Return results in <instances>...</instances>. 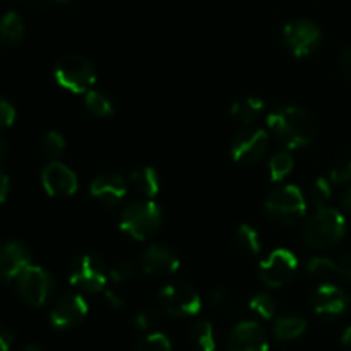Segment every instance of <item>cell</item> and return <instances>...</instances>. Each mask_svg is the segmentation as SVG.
I'll return each instance as SVG.
<instances>
[{"label": "cell", "instance_id": "cell-2", "mask_svg": "<svg viewBox=\"0 0 351 351\" xmlns=\"http://www.w3.org/2000/svg\"><path fill=\"white\" fill-rule=\"evenodd\" d=\"M346 233V219L338 209L321 208L307 219L304 240L312 249H329L341 242Z\"/></svg>", "mask_w": 351, "mask_h": 351}, {"label": "cell", "instance_id": "cell-45", "mask_svg": "<svg viewBox=\"0 0 351 351\" xmlns=\"http://www.w3.org/2000/svg\"><path fill=\"white\" fill-rule=\"evenodd\" d=\"M23 351H43L40 348V346H36V345H29V346H26V348H24Z\"/></svg>", "mask_w": 351, "mask_h": 351}, {"label": "cell", "instance_id": "cell-11", "mask_svg": "<svg viewBox=\"0 0 351 351\" xmlns=\"http://www.w3.org/2000/svg\"><path fill=\"white\" fill-rule=\"evenodd\" d=\"M269 147V134L263 129H245L233 139L232 158L237 163L256 165Z\"/></svg>", "mask_w": 351, "mask_h": 351}, {"label": "cell", "instance_id": "cell-30", "mask_svg": "<svg viewBox=\"0 0 351 351\" xmlns=\"http://www.w3.org/2000/svg\"><path fill=\"white\" fill-rule=\"evenodd\" d=\"M65 146H67V143H65V137L62 136L60 132H55V130L47 132L43 136V139H41V147H43L45 154L50 158H53V160H57V158L64 153Z\"/></svg>", "mask_w": 351, "mask_h": 351}, {"label": "cell", "instance_id": "cell-39", "mask_svg": "<svg viewBox=\"0 0 351 351\" xmlns=\"http://www.w3.org/2000/svg\"><path fill=\"white\" fill-rule=\"evenodd\" d=\"M9 187H10V182L9 177H7L5 171L0 168V204L7 199V194H9Z\"/></svg>", "mask_w": 351, "mask_h": 351}, {"label": "cell", "instance_id": "cell-26", "mask_svg": "<svg viewBox=\"0 0 351 351\" xmlns=\"http://www.w3.org/2000/svg\"><path fill=\"white\" fill-rule=\"evenodd\" d=\"M331 180L324 177H319L312 182L311 189H308L307 202H311L315 209H321L328 206V202L331 201Z\"/></svg>", "mask_w": 351, "mask_h": 351}, {"label": "cell", "instance_id": "cell-35", "mask_svg": "<svg viewBox=\"0 0 351 351\" xmlns=\"http://www.w3.org/2000/svg\"><path fill=\"white\" fill-rule=\"evenodd\" d=\"M16 120V108L7 99L0 98V130L10 127Z\"/></svg>", "mask_w": 351, "mask_h": 351}, {"label": "cell", "instance_id": "cell-7", "mask_svg": "<svg viewBox=\"0 0 351 351\" xmlns=\"http://www.w3.org/2000/svg\"><path fill=\"white\" fill-rule=\"evenodd\" d=\"M55 281L47 269L29 264L17 278V291L23 302L31 307H43L51 297Z\"/></svg>", "mask_w": 351, "mask_h": 351}, {"label": "cell", "instance_id": "cell-40", "mask_svg": "<svg viewBox=\"0 0 351 351\" xmlns=\"http://www.w3.org/2000/svg\"><path fill=\"white\" fill-rule=\"evenodd\" d=\"M211 302L216 307H225L228 304V295L225 293V290H215L211 293Z\"/></svg>", "mask_w": 351, "mask_h": 351}, {"label": "cell", "instance_id": "cell-24", "mask_svg": "<svg viewBox=\"0 0 351 351\" xmlns=\"http://www.w3.org/2000/svg\"><path fill=\"white\" fill-rule=\"evenodd\" d=\"M192 343L199 351H215L216 350V335L215 328L209 321H201L192 328L191 331Z\"/></svg>", "mask_w": 351, "mask_h": 351}, {"label": "cell", "instance_id": "cell-5", "mask_svg": "<svg viewBox=\"0 0 351 351\" xmlns=\"http://www.w3.org/2000/svg\"><path fill=\"white\" fill-rule=\"evenodd\" d=\"M55 79L64 89L72 93H88L96 82V71L82 55H65L55 64Z\"/></svg>", "mask_w": 351, "mask_h": 351}, {"label": "cell", "instance_id": "cell-36", "mask_svg": "<svg viewBox=\"0 0 351 351\" xmlns=\"http://www.w3.org/2000/svg\"><path fill=\"white\" fill-rule=\"evenodd\" d=\"M14 343V336L5 326L0 324V351H10V346Z\"/></svg>", "mask_w": 351, "mask_h": 351}, {"label": "cell", "instance_id": "cell-22", "mask_svg": "<svg viewBox=\"0 0 351 351\" xmlns=\"http://www.w3.org/2000/svg\"><path fill=\"white\" fill-rule=\"evenodd\" d=\"M307 329V322L305 319L297 317V315H283L274 321L273 331L276 339L280 341H291V339L300 338Z\"/></svg>", "mask_w": 351, "mask_h": 351}, {"label": "cell", "instance_id": "cell-12", "mask_svg": "<svg viewBox=\"0 0 351 351\" xmlns=\"http://www.w3.org/2000/svg\"><path fill=\"white\" fill-rule=\"evenodd\" d=\"M41 184L51 197H69L77 191V177L67 165L51 161L41 171Z\"/></svg>", "mask_w": 351, "mask_h": 351}, {"label": "cell", "instance_id": "cell-19", "mask_svg": "<svg viewBox=\"0 0 351 351\" xmlns=\"http://www.w3.org/2000/svg\"><path fill=\"white\" fill-rule=\"evenodd\" d=\"M129 189L143 195L144 199H153L160 192V177L151 167H143L134 170L127 178Z\"/></svg>", "mask_w": 351, "mask_h": 351}, {"label": "cell", "instance_id": "cell-42", "mask_svg": "<svg viewBox=\"0 0 351 351\" xmlns=\"http://www.w3.org/2000/svg\"><path fill=\"white\" fill-rule=\"evenodd\" d=\"M341 206H343V209H345L346 213H350V215H351V187L346 189V191L343 192Z\"/></svg>", "mask_w": 351, "mask_h": 351}, {"label": "cell", "instance_id": "cell-21", "mask_svg": "<svg viewBox=\"0 0 351 351\" xmlns=\"http://www.w3.org/2000/svg\"><path fill=\"white\" fill-rule=\"evenodd\" d=\"M24 36V23L23 17L17 12L3 14L0 19V43L7 47H14L19 43Z\"/></svg>", "mask_w": 351, "mask_h": 351}, {"label": "cell", "instance_id": "cell-38", "mask_svg": "<svg viewBox=\"0 0 351 351\" xmlns=\"http://www.w3.org/2000/svg\"><path fill=\"white\" fill-rule=\"evenodd\" d=\"M105 300H106V304H108L110 307H113V308H119V307H122V305H123L122 295L117 293L115 290H106V288H105Z\"/></svg>", "mask_w": 351, "mask_h": 351}, {"label": "cell", "instance_id": "cell-20", "mask_svg": "<svg viewBox=\"0 0 351 351\" xmlns=\"http://www.w3.org/2000/svg\"><path fill=\"white\" fill-rule=\"evenodd\" d=\"M264 112V101L257 96H245V98H240L239 101H235L230 108V115L240 123H245L250 125L252 122H256L257 117Z\"/></svg>", "mask_w": 351, "mask_h": 351}, {"label": "cell", "instance_id": "cell-25", "mask_svg": "<svg viewBox=\"0 0 351 351\" xmlns=\"http://www.w3.org/2000/svg\"><path fill=\"white\" fill-rule=\"evenodd\" d=\"M235 243L242 252L256 256L261 252V237L250 225H240L235 232Z\"/></svg>", "mask_w": 351, "mask_h": 351}, {"label": "cell", "instance_id": "cell-1", "mask_svg": "<svg viewBox=\"0 0 351 351\" xmlns=\"http://www.w3.org/2000/svg\"><path fill=\"white\" fill-rule=\"evenodd\" d=\"M267 129L288 149L308 146L317 136V122L300 106H280L267 117Z\"/></svg>", "mask_w": 351, "mask_h": 351}, {"label": "cell", "instance_id": "cell-23", "mask_svg": "<svg viewBox=\"0 0 351 351\" xmlns=\"http://www.w3.org/2000/svg\"><path fill=\"white\" fill-rule=\"evenodd\" d=\"M84 105L91 115L98 117V119H108L113 115V103L112 99L101 91H95L89 89L84 96Z\"/></svg>", "mask_w": 351, "mask_h": 351}, {"label": "cell", "instance_id": "cell-27", "mask_svg": "<svg viewBox=\"0 0 351 351\" xmlns=\"http://www.w3.org/2000/svg\"><path fill=\"white\" fill-rule=\"evenodd\" d=\"M293 170V156L288 151H280L269 160V177L273 182H281Z\"/></svg>", "mask_w": 351, "mask_h": 351}, {"label": "cell", "instance_id": "cell-31", "mask_svg": "<svg viewBox=\"0 0 351 351\" xmlns=\"http://www.w3.org/2000/svg\"><path fill=\"white\" fill-rule=\"evenodd\" d=\"M136 351H171V343L163 332H151L141 339Z\"/></svg>", "mask_w": 351, "mask_h": 351}, {"label": "cell", "instance_id": "cell-18", "mask_svg": "<svg viewBox=\"0 0 351 351\" xmlns=\"http://www.w3.org/2000/svg\"><path fill=\"white\" fill-rule=\"evenodd\" d=\"M127 191H129V184L125 178L117 173L99 175L91 182V187H89V194L105 206L119 204L127 195Z\"/></svg>", "mask_w": 351, "mask_h": 351}, {"label": "cell", "instance_id": "cell-13", "mask_svg": "<svg viewBox=\"0 0 351 351\" xmlns=\"http://www.w3.org/2000/svg\"><path fill=\"white\" fill-rule=\"evenodd\" d=\"M88 302L81 295H65L50 312V322L55 329H72L88 315Z\"/></svg>", "mask_w": 351, "mask_h": 351}, {"label": "cell", "instance_id": "cell-32", "mask_svg": "<svg viewBox=\"0 0 351 351\" xmlns=\"http://www.w3.org/2000/svg\"><path fill=\"white\" fill-rule=\"evenodd\" d=\"M136 271L137 266L134 261L123 259L119 261V263L110 269V278H112L115 283H125V281L132 280V278L136 276Z\"/></svg>", "mask_w": 351, "mask_h": 351}, {"label": "cell", "instance_id": "cell-16", "mask_svg": "<svg viewBox=\"0 0 351 351\" xmlns=\"http://www.w3.org/2000/svg\"><path fill=\"white\" fill-rule=\"evenodd\" d=\"M228 351H269V339L259 322H240L230 335Z\"/></svg>", "mask_w": 351, "mask_h": 351}, {"label": "cell", "instance_id": "cell-43", "mask_svg": "<svg viewBox=\"0 0 351 351\" xmlns=\"http://www.w3.org/2000/svg\"><path fill=\"white\" fill-rule=\"evenodd\" d=\"M341 345L343 348H345V351H351V326L350 328H346L345 332H343Z\"/></svg>", "mask_w": 351, "mask_h": 351}, {"label": "cell", "instance_id": "cell-17", "mask_svg": "<svg viewBox=\"0 0 351 351\" xmlns=\"http://www.w3.org/2000/svg\"><path fill=\"white\" fill-rule=\"evenodd\" d=\"M31 264V254L21 242H5L0 245V280L12 281Z\"/></svg>", "mask_w": 351, "mask_h": 351}, {"label": "cell", "instance_id": "cell-29", "mask_svg": "<svg viewBox=\"0 0 351 351\" xmlns=\"http://www.w3.org/2000/svg\"><path fill=\"white\" fill-rule=\"evenodd\" d=\"M249 307L254 314L266 319V321L273 319L274 314H276V304H274V300L267 293L254 295L249 302Z\"/></svg>", "mask_w": 351, "mask_h": 351}, {"label": "cell", "instance_id": "cell-33", "mask_svg": "<svg viewBox=\"0 0 351 351\" xmlns=\"http://www.w3.org/2000/svg\"><path fill=\"white\" fill-rule=\"evenodd\" d=\"M160 311H156V308H144V311H141L139 314L134 317V324H136V328L141 329V331H149L151 328H154V326L160 322Z\"/></svg>", "mask_w": 351, "mask_h": 351}, {"label": "cell", "instance_id": "cell-44", "mask_svg": "<svg viewBox=\"0 0 351 351\" xmlns=\"http://www.w3.org/2000/svg\"><path fill=\"white\" fill-rule=\"evenodd\" d=\"M7 154H9V144H7V141L0 136V163L5 160Z\"/></svg>", "mask_w": 351, "mask_h": 351}, {"label": "cell", "instance_id": "cell-10", "mask_svg": "<svg viewBox=\"0 0 351 351\" xmlns=\"http://www.w3.org/2000/svg\"><path fill=\"white\" fill-rule=\"evenodd\" d=\"M283 40L295 57H307L321 45V29L312 21H293L285 26Z\"/></svg>", "mask_w": 351, "mask_h": 351}, {"label": "cell", "instance_id": "cell-37", "mask_svg": "<svg viewBox=\"0 0 351 351\" xmlns=\"http://www.w3.org/2000/svg\"><path fill=\"white\" fill-rule=\"evenodd\" d=\"M338 274L351 281V254H346L338 261Z\"/></svg>", "mask_w": 351, "mask_h": 351}, {"label": "cell", "instance_id": "cell-3", "mask_svg": "<svg viewBox=\"0 0 351 351\" xmlns=\"http://www.w3.org/2000/svg\"><path fill=\"white\" fill-rule=\"evenodd\" d=\"M163 211L151 199L130 202L120 216V230L134 240H147L160 230Z\"/></svg>", "mask_w": 351, "mask_h": 351}, {"label": "cell", "instance_id": "cell-15", "mask_svg": "<svg viewBox=\"0 0 351 351\" xmlns=\"http://www.w3.org/2000/svg\"><path fill=\"white\" fill-rule=\"evenodd\" d=\"M180 267L178 256L167 245L154 243L143 252L141 271L147 276H168Z\"/></svg>", "mask_w": 351, "mask_h": 351}, {"label": "cell", "instance_id": "cell-14", "mask_svg": "<svg viewBox=\"0 0 351 351\" xmlns=\"http://www.w3.org/2000/svg\"><path fill=\"white\" fill-rule=\"evenodd\" d=\"M311 305L314 312L322 317H339L350 307V297L345 290L336 285H321L312 293Z\"/></svg>", "mask_w": 351, "mask_h": 351}, {"label": "cell", "instance_id": "cell-41", "mask_svg": "<svg viewBox=\"0 0 351 351\" xmlns=\"http://www.w3.org/2000/svg\"><path fill=\"white\" fill-rule=\"evenodd\" d=\"M341 67H343V71H345V74L348 75V77H351V45L346 48L345 51H343Z\"/></svg>", "mask_w": 351, "mask_h": 351}, {"label": "cell", "instance_id": "cell-6", "mask_svg": "<svg viewBox=\"0 0 351 351\" xmlns=\"http://www.w3.org/2000/svg\"><path fill=\"white\" fill-rule=\"evenodd\" d=\"M69 281L77 290L86 291V293H98V291H105L108 273L98 256L82 254V256L75 257L72 263Z\"/></svg>", "mask_w": 351, "mask_h": 351}, {"label": "cell", "instance_id": "cell-9", "mask_svg": "<svg viewBox=\"0 0 351 351\" xmlns=\"http://www.w3.org/2000/svg\"><path fill=\"white\" fill-rule=\"evenodd\" d=\"M298 269V259L291 250L276 249L259 266V276L264 285L281 288L293 280Z\"/></svg>", "mask_w": 351, "mask_h": 351}, {"label": "cell", "instance_id": "cell-28", "mask_svg": "<svg viewBox=\"0 0 351 351\" xmlns=\"http://www.w3.org/2000/svg\"><path fill=\"white\" fill-rule=\"evenodd\" d=\"M307 273L315 278H329L338 274V263L328 257H312L307 263Z\"/></svg>", "mask_w": 351, "mask_h": 351}, {"label": "cell", "instance_id": "cell-34", "mask_svg": "<svg viewBox=\"0 0 351 351\" xmlns=\"http://www.w3.org/2000/svg\"><path fill=\"white\" fill-rule=\"evenodd\" d=\"M329 180L331 184L341 185L346 184V182L351 180V160H345L341 163L336 165L331 170V175H329Z\"/></svg>", "mask_w": 351, "mask_h": 351}, {"label": "cell", "instance_id": "cell-4", "mask_svg": "<svg viewBox=\"0 0 351 351\" xmlns=\"http://www.w3.org/2000/svg\"><path fill=\"white\" fill-rule=\"evenodd\" d=\"M307 204V197L297 185H283L267 195L264 209L267 216L280 225H293L304 218Z\"/></svg>", "mask_w": 351, "mask_h": 351}, {"label": "cell", "instance_id": "cell-8", "mask_svg": "<svg viewBox=\"0 0 351 351\" xmlns=\"http://www.w3.org/2000/svg\"><path fill=\"white\" fill-rule=\"evenodd\" d=\"M160 302L165 312L175 317H191L199 314L202 300L197 291L185 283H170L160 290Z\"/></svg>", "mask_w": 351, "mask_h": 351}]
</instances>
